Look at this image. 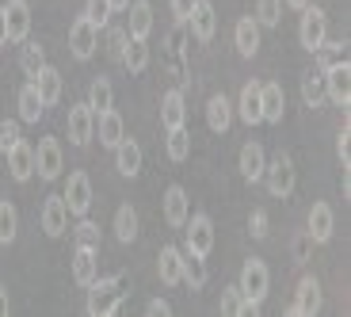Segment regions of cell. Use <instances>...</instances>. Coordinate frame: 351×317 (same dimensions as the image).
Returning <instances> with one entry per match:
<instances>
[{
	"label": "cell",
	"instance_id": "6da1fadb",
	"mask_svg": "<svg viewBox=\"0 0 351 317\" xmlns=\"http://www.w3.org/2000/svg\"><path fill=\"white\" fill-rule=\"evenodd\" d=\"M237 287H241V294H245V314H260V302L267 298V287H271V272H267V264H263L260 256L245 260Z\"/></svg>",
	"mask_w": 351,
	"mask_h": 317
},
{
	"label": "cell",
	"instance_id": "7a4b0ae2",
	"mask_svg": "<svg viewBox=\"0 0 351 317\" xmlns=\"http://www.w3.org/2000/svg\"><path fill=\"white\" fill-rule=\"evenodd\" d=\"M123 287H126L123 275H107V279H99V275H96V283L84 287V291H88V314H92V317L119 314V306H123Z\"/></svg>",
	"mask_w": 351,
	"mask_h": 317
},
{
	"label": "cell",
	"instance_id": "3957f363",
	"mask_svg": "<svg viewBox=\"0 0 351 317\" xmlns=\"http://www.w3.org/2000/svg\"><path fill=\"white\" fill-rule=\"evenodd\" d=\"M325 38H328V16H325V8H317L313 0H309L298 19V43H302V50L313 54Z\"/></svg>",
	"mask_w": 351,
	"mask_h": 317
},
{
	"label": "cell",
	"instance_id": "277c9868",
	"mask_svg": "<svg viewBox=\"0 0 351 317\" xmlns=\"http://www.w3.org/2000/svg\"><path fill=\"white\" fill-rule=\"evenodd\" d=\"M35 172L46 184H53V180L65 172V153H62V141L58 138H43L35 145Z\"/></svg>",
	"mask_w": 351,
	"mask_h": 317
},
{
	"label": "cell",
	"instance_id": "5b68a950",
	"mask_svg": "<svg viewBox=\"0 0 351 317\" xmlns=\"http://www.w3.org/2000/svg\"><path fill=\"white\" fill-rule=\"evenodd\" d=\"M263 180H267V191L275 195V199H287L290 191H294V184H298V172H294V161L282 153V157H275L271 165H263Z\"/></svg>",
	"mask_w": 351,
	"mask_h": 317
},
{
	"label": "cell",
	"instance_id": "8992f818",
	"mask_svg": "<svg viewBox=\"0 0 351 317\" xmlns=\"http://www.w3.org/2000/svg\"><path fill=\"white\" fill-rule=\"evenodd\" d=\"M62 199H65L73 218H84V214L92 211V180H88V172H69Z\"/></svg>",
	"mask_w": 351,
	"mask_h": 317
},
{
	"label": "cell",
	"instance_id": "52a82bcc",
	"mask_svg": "<svg viewBox=\"0 0 351 317\" xmlns=\"http://www.w3.org/2000/svg\"><path fill=\"white\" fill-rule=\"evenodd\" d=\"M321 73H325V99H332L336 107L348 111V104H351V65H348V58L328 65V69H321Z\"/></svg>",
	"mask_w": 351,
	"mask_h": 317
},
{
	"label": "cell",
	"instance_id": "ba28073f",
	"mask_svg": "<svg viewBox=\"0 0 351 317\" xmlns=\"http://www.w3.org/2000/svg\"><path fill=\"white\" fill-rule=\"evenodd\" d=\"M187 27H191L195 43H214V35H218V12H214L210 0H195L191 12H187Z\"/></svg>",
	"mask_w": 351,
	"mask_h": 317
},
{
	"label": "cell",
	"instance_id": "9c48e42d",
	"mask_svg": "<svg viewBox=\"0 0 351 317\" xmlns=\"http://www.w3.org/2000/svg\"><path fill=\"white\" fill-rule=\"evenodd\" d=\"M96 46H99V27L92 23L88 16L73 19V27H69V50H73V58H77V62H88V58L96 54Z\"/></svg>",
	"mask_w": 351,
	"mask_h": 317
},
{
	"label": "cell",
	"instance_id": "30bf717a",
	"mask_svg": "<svg viewBox=\"0 0 351 317\" xmlns=\"http://www.w3.org/2000/svg\"><path fill=\"white\" fill-rule=\"evenodd\" d=\"M69 229V207L62 195H46L43 199V233L46 237H65Z\"/></svg>",
	"mask_w": 351,
	"mask_h": 317
},
{
	"label": "cell",
	"instance_id": "8fae6325",
	"mask_svg": "<svg viewBox=\"0 0 351 317\" xmlns=\"http://www.w3.org/2000/svg\"><path fill=\"white\" fill-rule=\"evenodd\" d=\"M184 229H187V248L199 253V256H210V248H214V222L206 218V214H191V218L184 222Z\"/></svg>",
	"mask_w": 351,
	"mask_h": 317
},
{
	"label": "cell",
	"instance_id": "7c38bea8",
	"mask_svg": "<svg viewBox=\"0 0 351 317\" xmlns=\"http://www.w3.org/2000/svg\"><path fill=\"white\" fill-rule=\"evenodd\" d=\"M4 157H8V172H12L16 184H27V180L35 176V145H31V141L19 138Z\"/></svg>",
	"mask_w": 351,
	"mask_h": 317
},
{
	"label": "cell",
	"instance_id": "4fadbf2b",
	"mask_svg": "<svg viewBox=\"0 0 351 317\" xmlns=\"http://www.w3.org/2000/svg\"><path fill=\"white\" fill-rule=\"evenodd\" d=\"M4 23H8V43H23L31 35V4L27 0H8L4 4Z\"/></svg>",
	"mask_w": 351,
	"mask_h": 317
},
{
	"label": "cell",
	"instance_id": "5bb4252c",
	"mask_svg": "<svg viewBox=\"0 0 351 317\" xmlns=\"http://www.w3.org/2000/svg\"><path fill=\"white\" fill-rule=\"evenodd\" d=\"M92 138H96V111L88 104L69 107V141L73 145H88Z\"/></svg>",
	"mask_w": 351,
	"mask_h": 317
},
{
	"label": "cell",
	"instance_id": "9a60e30c",
	"mask_svg": "<svg viewBox=\"0 0 351 317\" xmlns=\"http://www.w3.org/2000/svg\"><path fill=\"white\" fill-rule=\"evenodd\" d=\"M157 275L165 287H180L184 283V248H176V245H165L157 256Z\"/></svg>",
	"mask_w": 351,
	"mask_h": 317
},
{
	"label": "cell",
	"instance_id": "2e32d148",
	"mask_svg": "<svg viewBox=\"0 0 351 317\" xmlns=\"http://www.w3.org/2000/svg\"><path fill=\"white\" fill-rule=\"evenodd\" d=\"M187 218H191V199H187V191L180 184H172L165 191V222L172 229H184Z\"/></svg>",
	"mask_w": 351,
	"mask_h": 317
},
{
	"label": "cell",
	"instance_id": "e0dca14e",
	"mask_svg": "<svg viewBox=\"0 0 351 317\" xmlns=\"http://www.w3.org/2000/svg\"><path fill=\"white\" fill-rule=\"evenodd\" d=\"M260 115L263 123H282V115H287V92L282 84H260Z\"/></svg>",
	"mask_w": 351,
	"mask_h": 317
},
{
	"label": "cell",
	"instance_id": "ac0fdd59",
	"mask_svg": "<svg viewBox=\"0 0 351 317\" xmlns=\"http://www.w3.org/2000/svg\"><path fill=\"white\" fill-rule=\"evenodd\" d=\"M111 153H114V168H119V176L134 180L141 172V161H145V157H141V145L134 138H123Z\"/></svg>",
	"mask_w": 351,
	"mask_h": 317
},
{
	"label": "cell",
	"instance_id": "d6986e66",
	"mask_svg": "<svg viewBox=\"0 0 351 317\" xmlns=\"http://www.w3.org/2000/svg\"><path fill=\"white\" fill-rule=\"evenodd\" d=\"M96 275H99V248L77 245V256H73V279H77V287H92Z\"/></svg>",
	"mask_w": 351,
	"mask_h": 317
},
{
	"label": "cell",
	"instance_id": "ffe728a7",
	"mask_svg": "<svg viewBox=\"0 0 351 317\" xmlns=\"http://www.w3.org/2000/svg\"><path fill=\"white\" fill-rule=\"evenodd\" d=\"M336 233V214L328 203H313L309 207V237L317 241V245H325V241H332Z\"/></svg>",
	"mask_w": 351,
	"mask_h": 317
},
{
	"label": "cell",
	"instance_id": "44dd1931",
	"mask_svg": "<svg viewBox=\"0 0 351 317\" xmlns=\"http://www.w3.org/2000/svg\"><path fill=\"white\" fill-rule=\"evenodd\" d=\"M31 84H35V92H38V99H43L46 107H53L58 104V99H62V73L53 69V65H43V69L35 73V77H31Z\"/></svg>",
	"mask_w": 351,
	"mask_h": 317
},
{
	"label": "cell",
	"instance_id": "7402d4cb",
	"mask_svg": "<svg viewBox=\"0 0 351 317\" xmlns=\"http://www.w3.org/2000/svg\"><path fill=\"white\" fill-rule=\"evenodd\" d=\"M126 35L130 38H149L153 31V4L149 0H130V8H126Z\"/></svg>",
	"mask_w": 351,
	"mask_h": 317
},
{
	"label": "cell",
	"instance_id": "603a6c76",
	"mask_svg": "<svg viewBox=\"0 0 351 317\" xmlns=\"http://www.w3.org/2000/svg\"><path fill=\"white\" fill-rule=\"evenodd\" d=\"M263 165H267L263 145H260V141H245V145H241V157H237L241 176H245L248 184H256V180H263Z\"/></svg>",
	"mask_w": 351,
	"mask_h": 317
},
{
	"label": "cell",
	"instance_id": "cb8c5ba5",
	"mask_svg": "<svg viewBox=\"0 0 351 317\" xmlns=\"http://www.w3.org/2000/svg\"><path fill=\"white\" fill-rule=\"evenodd\" d=\"M317 309H321V283H317L313 275H306V279L298 283V298H294L290 314L294 317H313Z\"/></svg>",
	"mask_w": 351,
	"mask_h": 317
},
{
	"label": "cell",
	"instance_id": "d4e9b609",
	"mask_svg": "<svg viewBox=\"0 0 351 317\" xmlns=\"http://www.w3.org/2000/svg\"><path fill=\"white\" fill-rule=\"evenodd\" d=\"M233 43H237L241 58H256V54H260V23H256V16H241L237 19Z\"/></svg>",
	"mask_w": 351,
	"mask_h": 317
},
{
	"label": "cell",
	"instance_id": "484cf974",
	"mask_svg": "<svg viewBox=\"0 0 351 317\" xmlns=\"http://www.w3.org/2000/svg\"><path fill=\"white\" fill-rule=\"evenodd\" d=\"M187 123V99L180 89L165 92V99H160V126L165 130H172V126H184Z\"/></svg>",
	"mask_w": 351,
	"mask_h": 317
},
{
	"label": "cell",
	"instance_id": "4316f807",
	"mask_svg": "<svg viewBox=\"0 0 351 317\" xmlns=\"http://www.w3.org/2000/svg\"><path fill=\"white\" fill-rule=\"evenodd\" d=\"M96 134H99V145H107V150H114L119 141L126 138V126H123V115L114 111H104V115H96Z\"/></svg>",
	"mask_w": 351,
	"mask_h": 317
},
{
	"label": "cell",
	"instance_id": "83f0119b",
	"mask_svg": "<svg viewBox=\"0 0 351 317\" xmlns=\"http://www.w3.org/2000/svg\"><path fill=\"white\" fill-rule=\"evenodd\" d=\"M206 126H210L214 134H226L229 126H233V104H229L221 92H214V96L206 99Z\"/></svg>",
	"mask_w": 351,
	"mask_h": 317
},
{
	"label": "cell",
	"instance_id": "f1b7e54d",
	"mask_svg": "<svg viewBox=\"0 0 351 317\" xmlns=\"http://www.w3.org/2000/svg\"><path fill=\"white\" fill-rule=\"evenodd\" d=\"M16 107H19V123H27V126H35L38 119L46 115V104L38 99V92H35V84H31V80H27L23 89H19Z\"/></svg>",
	"mask_w": 351,
	"mask_h": 317
},
{
	"label": "cell",
	"instance_id": "f546056e",
	"mask_svg": "<svg viewBox=\"0 0 351 317\" xmlns=\"http://www.w3.org/2000/svg\"><path fill=\"white\" fill-rule=\"evenodd\" d=\"M138 233H141L138 211H134L130 203H123L119 211H114V237L123 241V245H134V241H138Z\"/></svg>",
	"mask_w": 351,
	"mask_h": 317
},
{
	"label": "cell",
	"instance_id": "4dcf8cb0",
	"mask_svg": "<svg viewBox=\"0 0 351 317\" xmlns=\"http://www.w3.org/2000/svg\"><path fill=\"white\" fill-rule=\"evenodd\" d=\"M206 279H210V272H206V256L184 248V283L191 287V291H202V287H206Z\"/></svg>",
	"mask_w": 351,
	"mask_h": 317
},
{
	"label": "cell",
	"instance_id": "1f68e13d",
	"mask_svg": "<svg viewBox=\"0 0 351 317\" xmlns=\"http://www.w3.org/2000/svg\"><path fill=\"white\" fill-rule=\"evenodd\" d=\"M237 115L245 119L248 126H260L263 115H260V84L256 80H248L245 89H241V104H237Z\"/></svg>",
	"mask_w": 351,
	"mask_h": 317
},
{
	"label": "cell",
	"instance_id": "d6a6232c",
	"mask_svg": "<svg viewBox=\"0 0 351 317\" xmlns=\"http://www.w3.org/2000/svg\"><path fill=\"white\" fill-rule=\"evenodd\" d=\"M88 107L96 115H104V111H111L114 107V89H111V80L107 77H96L92 84H88V99H84Z\"/></svg>",
	"mask_w": 351,
	"mask_h": 317
},
{
	"label": "cell",
	"instance_id": "836d02e7",
	"mask_svg": "<svg viewBox=\"0 0 351 317\" xmlns=\"http://www.w3.org/2000/svg\"><path fill=\"white\" fill-rule=\"evenodd\" d=\"M19 46H23V50H19V69H23L27 80H31V77H35V73L46 65V50H43V43H35L31 35H27Z\"/></svg>",
	"mask_w": 351,
	"mask_h": 317
},
{
	"label": "cell",
	"instance_id": "e575fe53",
	"mask_svg": "<svg viewBox=\"0 0 351 317\" xmlns=\"http://www.w3.org/2000/svg\"><path fill=\"white\" fill-rule=\"evenodd\" d=\"M123 65H126V73H145L149 69V43H145V38H130L126 50H123Z\"/></svg>",
	"mask_w": 351,
	"mask_h": 317
},
{
	"label": "cell",
	"instance_id": "d590c367",
	"mask_svg": "<svg viewBox=\"0 0 351 317\" xmlns=\"http://www.w3.org/2000/svg\"><path fill=\"white\" fill-rule=\"evenodd\" d=\"M165 150H168V161H176V165L187 161V153H191V130H187V123L168 130V145H165Z\"/></svg>",
	"mask_w": 351,
	"mask_h": 317
},
{
	"label": "cell",
	"instance_id": "8d00e7d4",
	"mask_svg": "<svg viewBox=\"0 0 351 317\" xmlns=\"http://www.w3.org/2000/svg\"><path fill=\"white\" fill-rule=\"evenodd\" d=\"M19 233V214L12 199H0V245H12Z\"/></svg>",
	"mask_w": 351,
	"mask_h": 317
},
{
	"label": "cell",
	"instance_id": "74e56055",
	"mask_svg": "<svg viewBox=\"0 0 351 317\" xmlns=\"http://www.w3.org/2000/svg\"><path fill=\"white\" fill-rule=\"evenodd\" d=\"M302 99L313 111L325 104V73H306V80H302Z\"/></svg>",
	"mask_w": 351,
	"mask_h": 317
},
{
	"label": "cell",
	"instance_id": "f35d334b",
	"mask_svg": "<svg viewBox=\"0 0 351 317\" xmlns=\"http://www.w3.org/2000/svg\"><path fill=\"white\" fill-rule=\"evenodd\" d=\"M313 58H317V65H321V69H328V65H336V62H343V58H348V46L325 38V43L313 50Z\"/></svg>",
	"mask_w": 351,
	"mask_h": 317
},
{
	"label": "cell",
	"instance_id": "ab89813d",
	"mask_svg": "<svg viewBox=\"0 0 351 317\" xmlns=\"http://www.w3.org/2000/svg\"><path fill=\"white\" fill-rule=\"evenodd\" d=\"M282 19V0H256V23L260 27H279Z\"/></svg>",
	"mask_w": 351,
	"mask_h": 317
},
{
	"label": "cell",
	"instance_id": "60d3db41",
	"mask_svg": "<svg viewBox=\"0 0 351 317\" xmlns=\"http://www.w3.org/2000/svg\"><path fill=\"white\" fill-rule=\"evenodd\" d=\"M221 314L245 317V294H241V287H226V291H221Z\"/></svg>",
	"mask_w": 351,
	"mask_h": 317
},
{
	"label": "cell",
	"instance_id": "b9f144b4",
	"mask_svg": "<svg viewBox=\"0 0 351 317\" xmlns=\"http://www.w3.org/2000/svg\"><path fill=\"white\" fill-rule=\"evenodd\" d=\"M19 138H23V123L19 119H4L0 123V153H8Z\"/></svg>",
	"mask_w": 351,
	"mask_h": 317
},
{
	"label": "cell",
	"instance_id": "7bdbcfd3",
	"mask_svg": "<svg viewBox=\"0 0 351 317\" xmlns=\"http://www.w3.org/2000/svg\"><path fill=\"white\" fill-rule=\"evenodd\" d=\"M77 245L99 248V226H96V222H88V214L77 222Z\"/></svg>",
	"mask_w": 351,
	"mask_h": 317
},
{
	"label": "cell",
	"instance_id": "ee69618b",
	"mask_svg": "<svg viewBox=\"0 0 351 317\" xmlns=\"http://www.w3.org/2000/svg\"><path fill=\"white\" fill-rule=\"evenodd\" d=\"M84 16L92 19L96 27H107V19H111L114 12H111V4H107V0H88V4H84Z\"/></svg>",
	"mask_w": 351,
	"mask_h": 317
},
{
	"label": "cell",
	"instance_id": "f6af8a7d",
	"mask_svg": "<svg viewBox=\"0 0 351 317\" xmlns=\"http://www.w3.org/2000/svg\"><path fill=\"white\" fill-rule=\"evenodd\" d=\"M313 245H317V241L309 237V229H306V233H298V237H294V245H290V253H294V264H306L309 256H313Z\"/></svg>",
	"mask_w": 351,
	"mask_h": 317
},
{
	"label": "cell",
	"instance_id": "bcb514c9",
	"mask_svg": "<svg viewBox=\"0 0 351 317\" xmlns=\"http://www.w3.org/2000/svg\"><path fill=\"white\" fill-rule=\"evenodd\" d=\"M336 157L343 161V168H348V161H351V126L348 123H343L340 138H336Z\"/></svg>",
	"mask_w": 351,
	"mask_h": 317
},
{
	"label": "cell",
	"instance_id": "7dc6e473",
	"mask_svg": "<svg viewBox=\"0 0 351 317\" xmlns=\"http://www.w3.org/2000/svg\"><path fill=\"white\" fill-rule=\"evenodd\" d=\"M248 233H252L256 241L267 237V214L263 211H252V218H248Z\"/></svg>",
	"mask_w": 351,
	"mask_h": 317
},
{
	"label": "cell",
	"instance_id": "c3c4849f",
	"mask_svg": "<svg viewBox=\"0 0 351 317\" xmlns=\"http://www.w3.org/2000/svg\"><path fill=\"white\" fill-rule=\"evenodd\" d=\"M126 43H130V35H126V31H111V58H114V62H123Z\"/></svg>",
	"mask_w": 351,
	"mask_h": 317
},
{
	"label": "cell",
	"instance_id": "681fc988",
	"mask_svg": "<svg viewBox=\"0 0 351 317\" xmlns=\"http://www.w3.org/2000/svg\"><path fill=\"white\" fill-rule=\"evenodd\" d=\"M191 4H195V0H172V16H176V19H187Z\"/></svg>",
	"mask_w": 351,
	"mask_h": 317
},
{
	"label": "cell",
	"instance_id": "f907efd6",
	"mask_svg": "<svg viewBox=\"0 0 351 317\" xmlns=\"http://www.w3.org/2000/svg\"><path fill=\"white\" fill-rule=\"evenodd\" d=\"M149 314H153V317H168V314H172V306H168L165 298H153V302H149Z\"/></svg>",
	"mask_w": 351,
	"mask_h": 317
},
{
	"label": "cell",
	"instance_id": "816d5d0a",
	"mask_svg": "<svg viewBox=\"0 0 351 317\" xmlns=\"http://www.w3.org/2000/svg\"><path fill=\"white\" fill-rule=\"evenodd\" d=\"M12 314V298H8V287H0V317Z\"/></svg>",
	"mask_w": 351,
	"mask_h": 317
},
{
	"label": "cell",
	"instance_id": "f5cc1de1",
	"mask_svg": "<svg viewBox=\"0 0 351 317\" xmlns=\"http://www.w3.org/2000/svg\"><path fill=\"white\" fill-rule=\"evenodd\" d=\"M0 46H8V23H4V4H0Z\"/></svg>",
	"mask_w": 351,
	"mask_h": 317
},
{
	"label": "cell",
	"instance_id": "db71d44e",
	"mask_svg": "<svg viewBox=\"0 0 351 317\" xmlns=\"http://www.w3.org/2000/svg\"><path fill=\"white\" fill-rule=\"evenodd\" d=\"M107 4H111V12H126V8H130V0H107Z\"/></svg>",
	"mask_w": 351,
	"mask_h": 317
},
{
	"label": "cell",
	"instance_id": "11a10c76",
	"mask_svg": "<svg viewBox=\"0 0 351 317\" xmlns=\"http://www.w3.org/2000/svg\"><path fill=\"white\" fill-rule=\"evenodd\" d=\"M282 4H287V8H294V12H302L309 4V0H282Z\"/></svg>",
	"mask_w": 351,
	"mask_h": 317
}]
</instances>
